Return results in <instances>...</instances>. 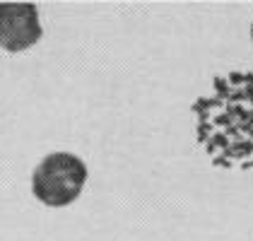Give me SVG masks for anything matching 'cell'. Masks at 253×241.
Masks as SVG:
<instances>
[{
	"label": "cell",
	"instance_id": "cell-1",
	"mask_svg": "<svg viewBox=\"0 0 253 241\" xmlns=\"http://www.w3.org/2000/svg\"><path fill=\"white\" fill-rule=\"evenodd\" d=\"M214 94L193 101L195 135L214 166L253 171V73L212 80Z\"/></svg>",
	"mask_w": 253,
	"mask_h": 241
},
{
	"label": "cell",
	"instance_id": "cell-2",
	"mask_svg": "<svg viewBox=\"0 0 253 241\" xmlns=\"http://www.w3.org/2000/svg\"><path fill=\"white\" fill-rule=\"evenodd\" d=\"M84 183V161L70 152H51L32 174V193L48 207H65L80 198Z\"/></svg>",
	"mask_w": 253,
	"mask_h": 241
},
{
	"label": "cell",
	"instance_id": "cell-3",
	"mask_svg": "<svg viewBox=\"0 0 253 241\" xmlns=\"http://www.w3.org/2000/svg\"><path fill=\"white\" fill-rule=\"evenodd\" d=\"M39 39L41 22L34 2H0V48L20 53Z\"/></svg>",
	"mask_w": 253,
	"mask_h": 241
},
{
	"label": "cell",
	"instance_id": "cell-4",
	"mask_svg": "<svg viewBox=\"0 0 253 241\" xmlns=\"http://www.w3.org/2000/svg\"><path fill=\"white\" fill-rule=\"evenodd\" d=\"M251 39H253V24H251Z\"/></svg>",
	"mask_w": 253,
	"mask_h": 241
}]
</instances>
